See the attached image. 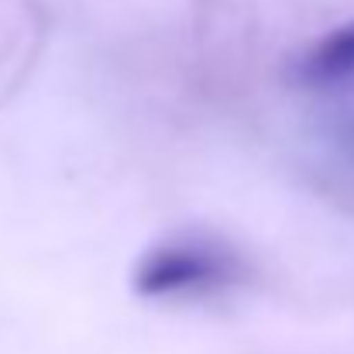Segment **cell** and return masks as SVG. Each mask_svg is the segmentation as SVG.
Returning a JSON list of instances; mask_svg holds the SVG:
<instances>
[{
	"label": "cell",
	"instance_id": "1",
	"mask_svg": "<svg viewBox=\"0 0 354 354\" xmlns=\"http://www.w3.org/2000/svg\"><path fill=\"white\" fill-rule=\"evenodd\" d=\"M244 261L234 248L210 237H176L151 248L138 268V292L151 299H196L241 282Z\"/></svg>",
	"mask_w": 354,
	"mask_h": 354
},
{
	"label": "cell",
	"instance_id": "2",
	"mask_svg": "<svg viewBox=\"0 0 354 354\" xmlns=\"http://www.w3.org/2000/svg\"><path fill=\"white\" fill-rule=\"evenodd\" d=\"M296 76L306 86H337L354 80V21L327 35L296 69Z\"/></svg>",
	"mask_w": 354,
	"mask_h": 354
}]
</instances>
